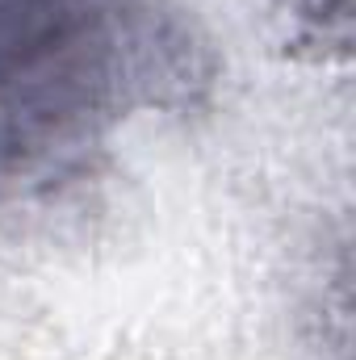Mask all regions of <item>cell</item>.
<instances>
[{"label":"cell","instance_id":"1","mask_svg":"<svg viewBox=\"0 0 356 360\" xmlns=\"http://www.w3.org/2000/svg\"><path fill=\"white\" fill-rule=\"evenodd\" d=\"M214 80L180 0H0V205L89 172L139 113H193Z\"/></svg>","mask_w":356,"mask_h":360}]
</instances>
